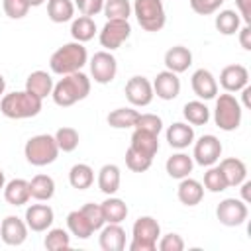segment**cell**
<instances>
[{"label":"cell","instance_id":"6da1fadb","mask_svg":"<svg viewBox=\"0 0 251 251\" xmlns=\"http://www.w3.org/2000/svg\"><path fill=\"white\" fill-rule=\"evenodd\" d=\"M88 94H90V78L82 71H76L71 75H63V78L53 84L51 98L57 106L69 108L84 100Z\"/></svg>","mask_w":251,"mask_h":251},{"label":"cell","instance_id":"7a4b0ae2","mask_svg":"<svg viewBox=\"0 0 251 251\" xmlns=\"http://www.w3.org/2000/svg\"><path fill=\"white\" fill-rule=\"evenodd\" d=\"M43 100L27 90L4 94L0 100V112L10 120H27L41 112Z\"/></svg>","mask_w":251,"mask_h":251},{"label":"cell","instance_id":"3957f363","mask_svg":"<svg viewBox=\"0 0 251 251\" xmlns=\"http://www.w3.org/2000/svg\"><path fill=\"white\" fill-rule=\"evenodd\" d=\"M88 63V53L86 47L78 41H71L61 45L49 59V67L55 75H71L80 71L84 65Z\"/></svg>","mask_w":251,"mask_h":251},{"label":"cell","instance_id":"277c9868","mask_svg":"<svg viewBox=\"0 0 251 251\" xmlns=\"http://www.w3.org/2000/svg\"><path fill=\"white\" fill-rule=\"evenodd\" d=\"M24 155H25V161L33 167H45V165H51L57 155H59V147H57V141L53 135L49 133H39V135H33L25 141L24 145Z\"/></svg>","mask_w":251,"mask_h":251},{"label":"cell","instance_id":"5b68a950","mask_svg":"<svg viewBox=\"0 0 251 251\" xmlns=\"http://www.w3.org/2000/svg\"><path fill=\"white\" fill-rule=\"evenodd\" d=\"M161 226L153 216H139L131 227L129 251H157Z\"/></svg>","mask_w":251,"mask_h":251},{"label":"cell","instance_id":"8992f818","mask_svg":"<svg viewBox=\"0 0 251 251\" xmlns=\"http://www.w3.org/2000/svg\"><path fill=\"white\" fill-rule=\"evenodd\" d=\"M243 118V108L241 102L231 94L224 92L216 98V108H214V122L220 129L224 131H233L241 126Z\"/></svg>","mask_w":251,"mask_h":251},{"label":"cell","instance_id":"52a82bcc","mask_svg":"<svg viewBox=\"0 0 251 251\" xmlns=\"http://www.w3.org/2000/svg\"><path fill=\"white\" fill-rule=\"evenodd\" d=\"M131 12L145 31H161L167 24V12L161 0H133Z\"/></svg>","mask_w":251,"mask_h":251},{"label":"cell","instance_id":"ba28073f","mask_svg":"<svg viewBox=\"0 0 251 251\" xmlns=\"http://www.w3.org/2000/svg\"><path fill=\"white\" fill-rule=\"evenodd\" d=\"M129 35H131V25L127 20H108L104 24V27L100 29L98 39L106 51H114V49L122 47Z\"/></svg>","mask_w":251,"mask_h":251},{"label":"cell","instance_id":"9c48e42d","mask_svg":"<svg viewBox=\"0 0 251 251\" xmlns=\"http://www.w3.org/2000/svg\"><path fill=\"white\" fill-rule=\"evenodd\" d=\"M222 157V141L212 135L206 133L202 137H198L194 141V151H192V161L200 167H212L220 161Z\"/></svg>","mask_w":251,"mask_h":251},{"label":"cell","instance_id":"30bf717a","mask_svg":"<svg viewBox=\"0 0 251 251\" xmlns=\"http://www.w3.org/2000/svg\"><path fill=\"white\" fill-rule=\"evenodd\" d=\"M90 76L94 78V82L98 84H108L116 78L118 73V61L112 55V51H98L92 55L90 59Z\"/></svg>","mask_w":251,"mask_h":251},{"label":"cell","instance_id":"8fae6325","mask_svg":"<svg viewBox=\"0 0 251 251\" xmlns=\"http://www.w3.org/2000/svg\"><path fill=\"white\" fill-rule=\"evenodd\" d=\"M249 216V208L241 198H224L216 208V218L227 227L241 226Z\"/></svg>","mask_w":251,"mask_h":251},{"label":"cell","instance_id":"7c38bea8","mask_svg":"<svg viewBox=\"0 0 251 251\" xmlns=\"http://www.w3.org/2000/svg\"><path fill=\"white\" fill-rule=\"evenodd\" d=\"M126 98L129 100L131 106H137V108H143V106H149L153 102V84L149 78L141 76V75H135L131 76L127 82H126Z\"/></svg>","mask_w":251,"mask_h":251},{"label":"cell","instance_id":"4fadbf2b","mask_svg":"<svg viewBox=\"0 0 251 251\" xmlns=\"http://www.w3.org/2000/svg\"><path fill=\"white\" fill-rule=\"evenodd\" d=\"M27 224L25 220L18 218V216H6L0 224V237L6 245H12V247H18L22 245L25 239H27Z\"/></svg>","mask_w":251,"mask_h":251},{"label":"cell","instance_id":"5bb4252c","mask_svg":"<svg viewBox=\"0 0 251 251\" xmlns=\"http://www.w3.org/2000/svg\"><path fill=\"white\" fill-rule=\"evenodd\" d=\"M153 84V94L161 100H175L180 94V78L173 71H161L157 73Z\"/></svg>","mask_w":251,"mask_h":251},{"label":"cell","instance_id":"9a60e30c","mask_svg":"<svg viewBox=\"0 0 251 251\" xmlns=\"http://www.w3.org/2000/svg\"><path fill=\"white\" fill-rule=\"evenodd\" d=\"M24 220L31 231H47L55 220V212L49 204H31L25 208Z\"/></svg>","mask_w":251,"mask_h":251},{"label":"cell","instance_id":"2e32d148","mask_svg":"<svg viewBox=\"0 0 251 251\" xmlns=\"http://www.w3.org/2000/svg\"><path fill=\"white\" fill-rule=\"evenodd\" d=\"M192 92L198 96V100H212L218 96V80L208 69H198L192 73L190 78Z\"/></svg>","mask_w":251,"mask_h":251},{"label":"cell","instance_id":"e0dca14e","mask_svg":"<svg viewBox=\"0 0 251 251\" xmlns=\"http://www.w3.org/2000/svg\"><path fill=\"white\" fill-rule=\"evenodd\" d=\"M220 84L226 92H239L249 84V71L243 65H227L220 73Z\"/></svg>","mask_w":251,"mask_h":251},{"label":"cell","instance_id":"ac0fdd59","mask_svg":"<svg viewBox=\"0 0 251 251\" xmlns=\"http://www.w3.org/2000/svg\"><path fill=\"white\" fill-rule=\"evenodd\" d=\"M98 243L104 251H124L126 249V229L120 224H104L100 227Z\"/></svg>","mask_w":251,"mask_h":251},{"label":"cell","instance_id":"d6986e66","mask_svg":"<svg viewBox=\"0 0 251 251\" xmlns=\"http://www.w3.org/2000/svg\"><path fill=\"white\" fill-rule=\"evenodd\" d=\"M167 143L173 149H186L194 143V126L186 122H175L167 127Z\"/></svg>","mask_w":251,"mask_h":251},{"label":"cell","instance_id":"ffe728a7","mask_svg":"<svg viewBox=\"0 0 251 251\" xmlns=\"http://www.w3.org/2000/svg\"><path fill=\"white\" fill-rule=\"evenodd\" d=\"M129 147L133 151H137L139 155H143L147 159H153L159 151V135L135 127L133 133H131V145Z\"/></svg>","mask_w":251,"mask_h":251},{"label":"cell","instance_id":"44dd1931","mask_svg":"<svg viewBox=\"0 0 251 251\" xmlns=\"http://www.w3.org/2000/svg\"><path fill=\"white\" fill-rule=\"evenodd\" d=\"M192 65V51L184 45H175L165 53V67L167 71H173L176 75L188 71V67Z\"/></svg>","mask_w":251,"mask_h":251},{"label":"cell","instance_id":"7402d4cb","mask_svg":"<svg viewBox=\"0 0 251 251\" xmlns=\"http://www.w3.org/2000/svg\"><path fill=\"white\" fill-rule=\"evenodd\" d=\"M176 196H178V200H180L184 206H196V204H200L202 198H204V186H202L200 180L190 178V176H184V178H180V182H178Z\"/></svg>","mask_w":251,"mask_h":251},{"label":"cell","instance_id":"603a6c76","mask_svg":"<svg viewBox=\"0 0 251 251\" xmlns=\"http://www.w3.org/2000/svg\"><path fill=\"white\" fill-rule=\"evenodd\" d=\"M31 198L29 194V180L25 178H12L4 184V200L10 206H24Z\"/></svg>","mask_w":251,"mask_h":251},{"label":"cell","instance_id":"cb8c5ba5","mask_svg":"<svg viewBox=\"0 0 251 251\" xmlns=\"http://www.w3.org/2000/svg\"><path fill=\"white\" fill-rule=\"evenodd\" d=\"M53 84L55 82H53V78H51V75L47 71H33L25 78V90L31 92V94H35V96H39L41 100L47 98V96H51Z\"/></svg>","mask_w":251,"mask_h":251},{"label":"cell","instance_id":"d4e9b609","mask_svg":"<svg viewBox=\"0 0 251 251\" xmlns=\"http://www.w3.org/2000/svg\"><path fill=\"white\" fill-rule=\"evenodd\" d=\"M165 169H167V175L171 176V178H184V176H190V173H192V169H194V161H192V157L188 155V153H182V151H178V153H173L169 159H167V163H165Z\"/></svg>","mask_w":251,"mask_h":251},{"label":"cell","instance_id":"484cf974","mask_svg":"<svg viewBox=\"0 0 251 251\" xmlns=\"http://www.w3.org/2000/svg\"><path fill=\"white\" fill-rule=\"evenodd\" d=\"M227 180V186H239L245 178H247V167L241 159L237 157H227V159H222L220 165H218Z\"/></svg>","mask_w":251,"mask_h":251},{"label":"cell","instance_id":"4316f807","mask_svg":"<svg viewBox=\"0 0 251 251\" xmlns=\"http://www.w3.org/2000/svg\"><path fill=\"white\" fill-rule=\"evenodd\" d=\"M120 182H122V173H120V167L118 165L108 163V165H104L98 171V188L106 196L116 194L120 190Z\"/></svg>","mask_w":251,"mask_h":251},{"label":"cell","instance_id":"83f0119b","mask_svg":"<svg viewBox=\"0 0 251 251\" xmlns=\"http://www.w3.org/2000/svg\"><path fill=\"white\" fill-rule=\"evenodd\" d=\"M29 194L37 202H47L55 194V180L49 175H35L29 180Z\"/></svg>","mask_w":251,"mask_h":251},{"label":"cell","instance_id":"f1b7e54d","mask_svg":"<svg viewBox=\"0 0 251 251\" xmlns=\"http://www.w3.org/2000/svg\"><path fill=\"white\" fill-rule=\"evenodd\" d=\"M100 206H102V214H104L106 224H122L127 218V212H129L127 204L122 198H116L114 194L108 196Z\"/></svg>","mask_w":251,"mask_h":251},{"label":"cell","instance_id":"f546056e","mask_svg":"<svg viewBox=\"0 0 251 251\" xmlns=\"http://www.w3.org/2000/svg\"><path fill=\"white\" fill-rule=\"evenodd\" d=\"M71 35L78 43H86L96 35V22L90 16H78L71 22Z\"/></svg>","mask_w":251,"mask_h":251},{"label":"cell","instance_id":"4dcf8cb0","mask_svg":"<svg viewBox=\"0 0 251 251\" xmlns=\"http://www.w3.org/2000/svg\"><path fill=\"white\" fill-rule=\"evenodd\" d=\"M182 116L190 126H206L210 120V108L202 100H190L184 104Z\"/></svg>","mask_w":251,"mask_h":251},{"label":"cell","instance_id":"1f68e13d","mask_svg":"<svg viewBox=\"0 0 251 251\" xmlns=\"http://www.w3.org/2000/svg\"><path fill=\"white\" fill-rule=\"evenodd\" d=\"M139 118V112L135 108H116L108 114V126L116 127V129H127V127H135V122Z\"/></svg>","mask_w":251,"mask_h":251},{"label":"cell","instance_id":"d6a6232c","mask_svg":"<svg viewBox=\"0 0 251 251\" xmlns=\"http://www.w3.org/2000/svg\"><path fill=\"white\" fill-rule=\"evenodd\" d=\"M69 182H71V186L76 188V190H86V188H90L92 182H94V171H92V167L86 165V163H76V165H73L71 171H69Z\"/></svg>","mask_w":251,"mask_h":251},{"label":"cell","instance_id":"836d02e7","mask_svg":"<svg viewBox=\"0 0 251 251\" xmlns=\"http://www.w3.org/2000/svg\"><path fill=\"white\" fill-rule=\"evenodd\" d=\"M47 16L53 24L71 22L75 16L73 0H47Z\"/></svg>","mask_w":251,"mask_h":251},{"label":"cell","instance_id":"e575fe53","mask_svg":"<svg viewBox=\"0 0 251 251\" xmlns=\"http://www.w3.org/2000/svg\"><path fill=\"white\" fill-rule=\"evenodd\" d=\"M67 227L69 231L78 237V239H88L92 233H94V227L90 226V222L86 220V216L80 212V210H73L69 212L67 216Z\"/></svg>","mask_w":251,"mask_h":251},{"label":"cell","instance_id":"d590c367","mask_svg":"<svg viewBox=\"0 0 251 251\" xmlns=\"http://www.w3.org/2000/svg\"><path fill=\"white\" fill-rule=\"evenodd\" d=\"M214 24L222 35H233V33H237V29L241 25V18L235 10H220Z\"/></svg>","mask_w":251,"mask_h":251},{"label":"cell","instance_id":"8d00e7d4","mask_svg":"<svg viewBox=\"0 0 251 251\" xmlns=\"http://www.w3.org/2000/svg\"><path fill=\"white\" fill-rule=\"evenodd\" d=\"M53 137H55V141H57L59 151H63V153H71V151H75V149L78 147V141H80L78 131H76L75 127H69V126L59 127V129L55 131Z\"/></svg>","mask_w":251,"mask_h":251},{"label":"cell","instance_id":"74e56055","mask_svg":"<svg viewBox=\"0 0 251 251\" xmlns=\"http://www.w3.org/2000/svg\"><path fill=\"white\" fill-rule=\"evenodd\" d=\"M45 249L49 251H61V249H69L71 247V235L63 229V227H49L47 235L43 239Z\"/></svg>","mask_w":251,"mask_h":251},{"label":"cell","instance_id":"f35d334b","mask_svg":"<svg viewBox=\"0 0 251 251\" xmlns=\"http://www.w3.org/2000/svg\"><path fill=\"white\" fill-rule=\"evenodd\" d=\"M106 20H127L131 16L129 0H104L102 8Z\"/></svg>","mask_w":251,"mask_h":251},{"label":"cell","instance_id":"ab89813d","mask_svg":"<svg viewBox=\"0 0 251 251\" xmlns=\"http://www.w3.org/2000/svg\"><path fill=\"white\" fill-rule=\"evenodd\" d=\"M202 186L210 192H224L226 188H229L227 180H226V176H224V173L218 165L208 167V171L204 173V184Z\"/></svg>","mask_w":251,"mask_h":251},{"label":"cell","instance_id":"60d3db41","mask_svg":"<svg viewBox=\"0 0 251 251\" xmlns=\"http://www.w3.org/2000/svg\"><path fill=\"white\" fill-rule=\"evenodd\" d=\"M2 8H4V14L12 20H22L27 16L29 12V2L27 0H2Z\"/></svg>","mask_w":251,"mask_h":251},{"label":"cell","instance_id":"b9f144b4","mask_svg":"<svg viewBox=\"0 0 251 251\" xmlns=\"http://www.w3.org/2000/svg\"><path fill=\"white\" fill-rule=\"evenodd\" d=\"M151 163H153V159H147V157L139 155L137 151H133L131 147H127V151H126V167L129 171H133V173H145L151 167Z\"/></svg>","mask_w":251,"mask_h":251},{"label":"cell","instance_id":"7bdbcfd3","mask_svg":"<svg viewBox=\"0 0 251 251\" xmlns=\"http://www.w3.org/2000/svg\"><path fill=\"white\" fill-rule=\"evenodd\" d=\"M135 127L159 135L163 131V120L157 114H139V118L135 122Z\"/></svg>","mask_w":251,"mask_h":251},{"label":"cell","instance_id":"ee69618b","mask_svg":"<svg viewBox=\"0 0 251 251\" xmlns=\"http://www.w3.org/2000/svg\"><path fill=\"white\" fill-rule=\"evenodd\" d=\"M80 212L86 216V220L90 222V226L94 227V231H98L104 224H106V220H104V214H102V206L100 204H94V202H86L82 208H80Z\"/></svg>","mask_w":251,"mask_h":251},{"label":"cell","instance_id":"f6af8a7d","mask_svg":"<svg viewBox=\"0 0 251 251\" xmlns=\"http://www.w3.org/2000/svg\"><path fill=\"white\" fill-rule=\"evenodd\" d=\"M157 249L159 251H182L184 249V241H182V237L178 233H167V235L159 237Z\"/></svg>","mask_w":251,"mask_h":251},{"label":"cell","instance_id":"bcb514c9","mask_svg":"<svg viewBox=\"0 0 251 251\" xmlns=\"http://www.w3.org/2000/svg\"><path fill=\"white\" fill-rule=\"evenodd\" d=\"M226 0H190V8L200 16H210L220 10Z\"/></svg>","mask_w":251,"mask_h":251},{"label":"cell","instance_id":"7dc6e473","mask_svg":"<svg viewBox=\"0 0 251 251\" xmlns=\"http://www.w3.org/2000/svg\"><path fill=\"white\" fill-rule=\"evenodd\" d=\"M73 4H75V8H78V12L82 16H90V18L100 14L104 8V0H75Z\"/></svg>","mask_w":251,"mask_h":251},{"label":"cell","instance_id":"c3c4849f","mask_svg":"<svg viewBox=\"0 0 251 251\" xmlns=\"http://www.w3.org/2000/svg\"><path fill=\"white\" fill-rule=\"evenodd\" d=\"M235 12L245 24H251V0H235Z\"/></svg>","mask_w":251,"mask_h":251},{"label":"cell","instance_id":"681fc988","mask_svg":"<svg viewBox=\"0 0 251 251\" xmlns=\"http://www.w3.org/2000/svg\"><path fill=\"white\" fill-rule=\"evenodd\" d=\"M237 33H239V45L245 51H251V25L245 24L241 29H237Z\"/></svg>","mask_w":251,"mask_h":251},{"label":"cell","instance_id":"f907efd6","mask_svg":"<svg viewBox=\"0 0 251 251\" xmlns=\"http://www.w3.org/2000/svg\"><path fill=\"white\" fill-rule=\"evenodd\" d=\"M239 186H241V200H243L245 204H249V202H251V190H249V188H251V182L245 178Z\"/></svg>","mask_w":251,"mask_h":251},{"label":"cell","instance_id":"816d5d0a","mask_svg":"<svg viewBox=\"0 0 251 251\" xmlns=\"http://www.w3.org/2000/svg\"><path fill=\"white\" fill-rule=\"evenodd\" d=\"M249 94H251V86L247 84L245 88H241V96H243V106H241V108H251V100H249Z\"/></svg>","mask_w":251,"mask_h":251},{"label":"cell","instance_id":"f5cc1de1","mask_svg":"<svg viewBox=\"0 0 251 251\" xmlns=\"http://www.w3.org/2000/svg\"><path fill=\"white\" fill-rule=\"evenodd\" d=\"M4 90H6V78L0 75V98L4 96Z\"/></svg>","mask_w":251,"mask_h":251},{"label":"cell","instance_id":"db71d44e","mask_svg":"<svg viewBox=\"0 0 251 251\" xmlns=\"http://www.w3.org/2000/svg\"><path fill=\"white\" fill-rule=\"evenodd\" d=\"M4 184H6V176H4V171L0 169V190H4Z\"/></svg>","mask_w":251,"mask_h":251},{"label":"cell","instance_id":"11a10c76","mask_svg":"<svg viewBox=\"0 0 251 251\" xmlns=\"http://www.w3.org/2000/svg\"><path fill=\"white\" fill-rule=\"evenodd\" d=\"M27 2H29V6H31V8H35V6H41L45 0H27Z\"/></svg>","mask_w":251,"mask_h":251}]
</instances>
